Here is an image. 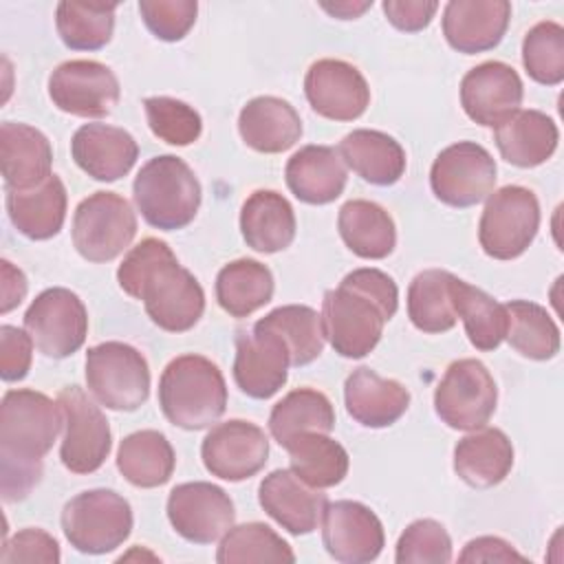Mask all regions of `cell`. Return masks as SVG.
Returning <instances> with one entry per match:
<instances>
[{
  "mask_svg": "<svg viewBox=\"0 0 564 564\" xmlns=\"http://www.w3.org/2000/svg\"><path fill=\"white\" fill-rule=\"evenodd\" d=\"M64 427L62 405L46 394L18 388L0 403V491L4 502L24 500L42 480V458Z\"/></svg>",
  "mask_w": 564,
  "mask_h": 564,
  "instance_id": "obj_1",
  "label": "cell"
},
{
  "mask_svg": "<svg viewBox=\"0 0 564 564\" xmlns=\"http://www.w3.org/2000/svg\"><path fill=\"white\" fill-rule=\"evenodd\" d=\"M117 282L130 297L141 300L148 317L167 333H185L203 317L200 282L159 238H145L126 253L117 269Z\"/></svg>",
  "mask_w": 564,
  "mask_h": 564,
  "instance_id": "obj_2",
  "label": "cell"
},
{
  "mask_svg": "<svg viewBox=\"0 0 564 564\" xmlns=\"http://www.w3.org/2000/svg\"><path fill=\"white\" fill-rule=\"evenodd\" d=\"M399 289L394 280L372 267L355 269L337 289L324 293L322 324L333 350L346 359L366 357L394 317Z\"/></svg>",
  "mask_w": 564,
  "mask_h": 564,
  "instance_id": "obj_3",
  "label": "cell"
},
{
  "mask_svg": "<svg viewBox=\"0 0 564 564\" xmlns=\"http://www.w3.org/2000/svg\"><path fill=\"white\" fill-rule=\"evenodd\" d=\"M163 416L181 430H205L227 410V383L220 368L203 355L174 357L159 379Z\"/></svg>",
  "mask_w": 564,
  "mask_h": 564,
  "instance_id": "obj_4",
  "label": "cell"
},
{
  "mask_svg": "<svg viewBox=\"0 0 564 564\" xmlns=\"http://www.w3.org/2000/svg\"><path fill=\"white\" fill-rule=\"evenodd\" d=\"M132 196L150 227L174 231L196 218L203 189L196 174L181 156L161 154L139 170L132 183Z\"/></svg>",
  "mask_w": 564,
  "mask_h": 564,
  "instance_id": "obj_5",
  "label": "cell"
},
{
  "mask_svg": "<svg viewBox=\"0 0 564 564\" xmlns=\"http://www.w3.org/2000/svg\"><path fill=\"white\" fill-rule=\"evenodd\" d=\"M62 531L79 553H110L132 533V507L112 489L82 491L64 505Z\"/></svg>",
  "mask_w": 564,
  "mask_h": 564,
  "instance_id": "obj_6",
  "label": "cell"
},
{
  "mask_svg": "<svg viewBox=\"0 0 564 564\" xmlns=\"http://www.w3.org/2000/svg\"><path fill=\"white\" fill-rule=\"evenodd\" d=\"M86 383L108 410L132 412L148 401L150 368L134 346L104 341L86 352Z\"/></svg>",
  "mask_w": 564,
  "mask_h": 564,
  "instance_id": "obj_7",
  "label": "cell"
},
{
  "mask_svg": "<svg viewBox=\"0 0 564 564\" xmlns=\"http://www.w3.org/2000/svg\"><path fill=\"white\" fill-rule=\"evenodd\" d=\"M540 203L522 185H505L487 196L478 223V242L489 258L513 260L535 240Z\"/></svg>",
  "mask_w": 564,
  "mask_h": 564,
  "instance_id": "obj_8",
  "label": "cell"
},
{
  "mask_svg": "<svg viewBox=\"0 0 564 564\" xmlns=\"http://www.w3.org/2000/svg\"><path fill=\"white\" fill-rule=\"evenodd\" d=\"M73 245L88 262H110L121 256L137 236L132 205L115 192H95L73 214Z\"/></svg>",
  "mask_w": 564,
  "mask_h": 564,
  "instance_id": "obj_9",
  "label": "cell"
},
{
  "mask_svg": "<svg viewBox=\"0 0 564 564\" xmlns=\"http://www.w3.org/2000/svg\"><path fill=\"white\" fill-rule=\"evenodd\" d=\"M498 388L478 359L452 361L434 390V410L452 430H478L494 416Z\"/></svg>",
  "mask_w": 564,
  "mask_h": 564,
  "instance_id": "obj_10",
  "label": "cell"
},
{
  "mask_svg": "<svg viewBox=\"0 0 564 564\" xmlns=\"http://www.w3.org/2000/svg\"><path fill=\"white\" fill-rule=\"evenodd\" d=\"M24 328L42 355L64 359L84 346L88 311L77 293L53 286L31 302L24 313Z\"/></svg>",
  "mask_w": 564,
  "mask_h": 564,
  "instance_id": "obj_11",
  "label": "cell"
},
{
  "mask_svg": "<svg viewBox=\"0 0 564 564\" xmlns=\"http://www.w3.org/2000/svg\"><path fill=\"white\" fill-rule=\"evenodd\" d=\"M57 403L64 412V438L59 445L62 465L73 474L97 471L112 447L108 419L79 386H66L57 394Z\"/></svg>",
  "mask_w": 564,
  "mask_h": 564,
  "instance_id": "obj_12",
  "label": "cell"
},
{
  "mask_svg": "<svg viewBox=\"0 0 564 564\" xmlns=\"http://www.w3.org/2000/svg\"><path fill=\"white\" fill-rule=\"evenodd\" d=\"M494 156L474 141H458L438 152L430 170L434 196L449 207H471L485 200L496 185Z\"/></svg>",
  "mask_w": 564,
  "mask_h": 564,
  "instance_id": "obj_13",
  "label": "cell"
},
{
  "mask_svg": "<svg viewBox=\"0 0 564 564\" xmlns=\"http://www.w3.org/2000/svg\"><path fill=\"white\" fill-rule=\"evenodd\" d=\"M121 95L117 75L95 59H68L48 77V97L62 112L99 119L112 112Z\"/></svg>",
  "mask_w": 564,
  "mask_h": 564,
  "instance_id": "obj_14",
  "label": "cell"
},
{
  "mask_svg": "<svg viewBox=\"0 0 564 564\" xmlns=\"http://www.w3.org/2000/svg\"><path fill=\"white\" fill-rule=\"evenodd\" d=\"M165 511L172 529L194 544L216 542L236 520L229 494L207 480L176 485L167 496Z\"/></svg>",
  "mask_w": 564,
  "mask_h": 564,
  "instance_id": "obj_15",
  "label": "cell"
},
{
  "mask_svg": "<svg viewBox=\"0 0 564 564\" xmlns=\"http://www.w3.org/2000/svg\"><path fill=\"white\" fill-rule=\"evenodd\" d=\"M200 458L212 476L240 482L267 465L269 438L256 423L229 419L207 432L200 445Z\"/></svg>",
  "mask_w": 564,
  "mask_h": 564,
  "instance_id": "obj_16",
  "label": "cell"
},
{
  "mask_svg": "<svg viewBox=\"0 0 564 564\" xmlns=\"http://www.w3.org/2000/svg\"><path fill=\"white\" fill-rule=\"evenodd\" d=\"M326 553L341 564H366L379 557L386 535L377 513L357 500L328 502L322 516Z\"/></svg>",
  "mask_w": 564,
  "mask_h": 564,
  "instance_id": "obj_17",
  "label": "cell"
},
{
  "mask_svg": "<svg viewBox=\"0 0 564 564\" xmlns=\"http://www.w3.org/2000/svg\"><path fill=\"white\" fill-rule=\"evenodd\" d=\"M311 108L330 121L359 119L370 104V88L361 70L344 59H317L304 77Z\"/></svg>",
  "mask_w": 564,
  "mask_h": 564,
  "instance_id": "obj_18",
  "label": "cell"
},
{
  "mask_svg": "<svg viewBox=\"0 0 564 564\" xmlns=\"http://www.w3.org/2000/svg\"><path fill=\"white\" fill-rule=\"evenodd\" d=\"M522 79L513 66L489 59L460 79V106L465 115L485 128H498L522 104Z\"/></svg>",
  "mask_w": 564,
  "mask_h": 564,
  "instance_id": "obj_19",
  "label": "cell"
},
{
  "mask_svg": "<svg viewBox=\"0 0 564 564\" xmlns=\"http://www.w3.org/2000/svg\"><path fill=\"white\" fill-rule=\"evenodd\" d=\"M291 355L284 341L253 324L236 337L234 381L251 399L273 397L289 379Z\"/></svg>",
  "mask_w": 564,
  "mask_h": 564,
  "instance_id": "obj_20",
  "label": "cell"
},
{
  "mask_svg": "<svg viewBox=\"0 0 564 564\" xmlns=\"http://www.w3.org/2000/svg\"><path fill=\"white\" fill-rule=\"evenodd\" d=\"M258 502L291 535H306L322 522L328 498L291 469H273L258 487Z\"/></svg>",
  "mask_w": 564,
  "mask_h": 564,
  "instance_id": "obj_21",
  "label": "cell"
},
{
  "mask_svg": "<svg viewBox=\"0 0 564 564\" xmlns=\"http://www.w3.org/2000/svg\"><path fill=\"white\" fill-rule=\"evenodd\" d=\"M509 18L507 0H452L443 9V35L458 53H485L500 44Z\"/></svg>",
  "mask_w": 564,
  "mask_h": 564,
  "instance_id": "obj_22",
  "label": "cell"
},
{
  "mask_svg": "<svg viewBox=\"0 0 564 564\" xmlns=\"http://www.w3.org/2000/svg\"><path fill=\"white\" fill-rule=\"evenodd\" d=\"M70 154L77 167L88 176L112 183L132 170L139 156V145L123 128L108 123H84L70 139Z\"/></svg>",
  "mask_w": 564,
  "mask_h": 564,
  "instance_id": "obj_23",
  "label": "cell"
},
{
  "mask_svg": "<svg viewBox=\"0 0 564 564\" xmlns=\"http://www.w3.org/2000/svg\"><path fill=\"white\" fill-rule=\"evenodd\" d=\"M344 403L359 425L377 430L397 423L405 414L410 392L397 379H386L372 368L361 366L346 377Z\"/></svg>",
  "mask_w": 564,
  "mask_h": 564,
  "instance_id": "obj_24",
  "label": "cell"
},
{
  "mask_svg": "<svg viewBox=\"0 0 564 564\" xmlns=\"http://www.w3.org/2000/svg\"><path fill=\"white\" fill-rule=\"evenodd\" d=\"M286 187L306 205H328L341 196L348 174L339 152L330 145H304L284 167Z\"/></svg>",
  "mask_w": 564,
  "mask_h": 564,
  "instance_id": "obj_25",
  "label": "cell"
},
{
  "mask_svg": "<svg viewBox=\"0 0 564 564\" xmlns=\"http://www.w3.org/2000/svg\"><path fill=\"white\" fill-rule=\"evenodd\" d=\"M238 132L251 150L280 154L300 141L302 119L286 99L260 95L242 106L238 115Z\"/></svg>",
  "mask_w": 564,
  "mask_h": 564,
  "instance_id": "obj_26",
  "label": "cell"
},
{
  "mask_svg": "<svg viewBox=\"0 0 564 564\" xmlns=\"http://www.w3.org/2000/svg\"><path fill=\"white\" fill-rule=\"evenodd\" d=\"M53 148L33 126L4 121L0 126V165L9 189H29L51 176Z\"/></svg>",
  "mask_w": 564,
  "mask_h": 564,
  "instance_id": "obj_27",
  "label": "cell"
},
{
  "mask_svg": "<svg viewBox=\"0 0 564 564\" xmlns=\"http://www.w3.org/2000/svg\"><path fill=\"white\" fill-rule=\"evenodd\" d=\"M66 187L57 174L29 189L7 187V214L11 225L29 240H48L59 234L66 218Z\"/></svg>",
  "mask_w": 564,
  "mask_h": 564,
  "instance_id": "obj_28",
  "label": "cell"
},
{
  "mask_svg": "<svg viewBox=\"0 0 564 564\" xmlns=\"http://www.w3.org/2000/svg\"><path fill=\"white\" fill-rule=\"evenodd\" d=\"M500 156L516 167H538L557 150L560 132L542 110H516L494 130Z\"/></svg>",
  "mask_w": 564,
  "mask_h": 564,
  "instance_id": "obj_29",
  "label": "cell"
},
{
  "mask_svg": "<svg viewBox=\"0 0 564 564\" xmlns=\"http://www.w3.org/2000/svg\"><path fill=\"white\" fill-rule=\"evenodd\" d=\"M513 467V445L498 427H478L454 447L456 476L476 489L500 485Z\"/></svg>",
  "mask_w": 564,
  "mask_h": 564,
  "instance_id": "obj_30",
  "label": "cell"
},
{
  "mask_svg": "<svg viewBox=\"0 0 564 564\" xmlns=\"http://www.w3.org/2000/svg\"><path fill=\"white\" fill-rule=\"evenodd\" d=\"M337 152L344 165L372 185H394L405 172V150L381 130H352L339 141Z\"/></svg>",
  "mask_w": 564,
  "mask_h": 564,
  "instance_id": "obj_31",
  "label": "cell"
},
{
  "mask_svg": "<svg viewBox=\"0 0 564 564\" xmlns=\"http://www.w3.org/2000/svg\"><path fill=\"white\" fill-rule=\"evenodd\" d=\"M295 212L291 203L273 189H256L240 209V234L253 251L278 253L295 238Z\"/></svg>",
  "mask_w": 564,
  "mask_h": 564,
  "instance_id": "obj_32",
  "label": "cell"
},
{
  "mask_svg": "<svg viewBox=\"0 0 564 564\" xmlns=\"http://www.w3.org/2000/svg\"><path fill=\"white\" fill-rule=\"evenodd\" d=\"M337 229L344 245L364 260H383L397 245L392 216L372 200L355 198L344 203L337 214Z\"/></svg>",
  "mask_w": 564,
  "mask_h": 564,
  "instance_id": "obj_33",
  "label": "cell"
},
{
  "mask_svg": "<svg viewBox=\"0 0 564 564\" xmlns=\"http://www.w3.org/2000/svg\"><path fill=\"white\" fill-rule=\"evenodd\" d=\"M174 467L176 454L159 430H139L119 443L117 469L134 487H161L172 478Z\"/></svg>",
  "mask_w": 564,
  "mask_h": 564,
  "instance_id": "obj_34",
  "label": "cell"
},
{
  "mask_svg": "<svg viewBox=\"0 0 564 564\" xmlns=\"http://www.w3.org/2000/svg\"><path fill=\"white\" fill-rule=\"evenodd\" d=\"M449 297L456 317L463 319L469 344L482 352L496 350L507 335L505 304L456 275L449 280Z\"/></svg>",
  "mask_w": 564,
  "mask_h": 564,
  "instance_id": "obj_35",
  "label": "cell"
},
{
  "mask_svg": "<svg viewBox=\"0 0 564 564\" xmlns=\"http://www.w3.org/2000/svg\"><path fill=\"white\" fill-rule=\"evenodd\" d=\"M216 300L231 317H249L273 297V275L267 264L240 258L225 264L216 275Z\"/></svg>",
  "mask_w": 564,
  "mask_h": 564,
  "instance_id": "obj_36",
  "label": "cell"
},
{
  "mask_svg": "<svg viewBox=\"0 0 564 564\" xmlns=\"http://www.w3.org/2000/svg\"><path fill=\"white\" fill-rule=\"evenodd\" d=\"M284 449L291 456V471L315 489L335 487L348 474V452L328 434L302 432Z\"/></svg>",
  "mask_w": 564,
  "mask_h": 564,
  "instance_id": "obj_37",
  "label": "cell"
},
{
  "mask_svg": "<svg viewBox=\"0 0 564 564\" xmlns=\"http://www.w3.org/2000/svg\"><path fill=\"white\" fill-rule=\"evenodd\" d=\"M335 410L330 399L313 388H297L284 394L269 414V432L278 445H286L302 432L330 434Z\"/></svg>",
  "mask_w": 564,
  "mask_h": 564,
  "instance_id": "obj_38",
  "label": "cell"
},
{
  "mask_svg": "<svg viewBox=\"0 0 564 564\" xmlns=\"http://www.w3.org/2000/svg\"><path fill=\"white\" fill-rule=\"evenodd\" d=\"M256 326L271 330L284 341L291 355V366L295 368L315 361L324 350L326 335H324L322 315L311 306H304V304L278 306L271 313H267L262 319H258Z\"/></svg>",
  "mask_w": 564,
  "mask_h": 564,
  "instance_id": "obj_39",
  "label": "cell"
},
{
  "mask_svg": "<svg viewBox=\"0 0 564 564\" xmlns=\"http://www.w3.org/2000/svg\"><path fill=\"white\" fill-rule=\"evenodd\" d=\"M509 346L527 359L546 361L560 352V328L551 313L529 300H511L505 304Z\"/></svg>",
  "mask_w": 564,
  "mask_h": 564,
  "instance_id": "obj_40",
  "label": "cell"
},
{
  "mask_svg": "<svg viewBox=\"0 0 564 564\" xmlns=\"http://www.w3.org/2000/svg\"><path fill=\"white\" fill-rule=\"evenodd\" d=\"M452 273L443 269H425L414 275L408 286V317L414 328L436 335L447 333L456 324L449 297Z\"/></svg>",
  "mask_w": 564,
  "mask_h": 564,
  "instance_id": "obj_41",
  "label": "cell"
},
{
  "mask_svg": "<svg viewBox=\"0 0 564 564\" xmlns=\"http://www.w3.org/2000/svg\"><path fill=\"white\" fill-rule=\"evenodd\" d=\"M117 4L59 2L55 9L57 35L70 51H99L115 31Z\"/></svg>",
  "mask_w": 564,
  "mask_h": 564,
  "instance_id": "obj_42",
  "label": "cell"
},
{
  "mask_svg": "<svg viewBox=\"0 0 564 564\" xmlns=\"http://www.w3.org/2000/svg\"><path fill=\"white\" fill-rule=\"evenodd\" d=\"M216 562H295L293 549L264 522L231 527L216 551Z\"/></svg>",
  "mask_w": 564,
  "mask_h": 564,
  "instance_id": "obj_43",
  "label": "cell"
},
{
  "mask_svg": "<svg viewBox=\"0 0 564 564\" xmlns=\"http://www.w3.org/2000/svg\"><path fill=\"white\" fill-rule=\"evenodd\" d=\"M522 64L529 77L542 86L564 79V29L553 20L538 22L522 40Z\"/></svg>",
  "mask_w": 564,
  "mask_h": 564,
  "instance_id": "obj_44",
  "label": "cell"
},
{
  "mask_svg": "<svg viewBox=\"0 0 564 564\" xmlns=\"http://www.w3.org/2000/svg\"><path fill=\"white\" fill-rule=\"evenodd\" d=\"M148 126L154 137L170 145H189L203 132L200 115L185 101L174 97H148L143 101Z\"/></svg>",
  "mask_w": 564,
  "mask_h": 564,
  "instance_id": "obj_45",
  "label": "cell"
},
{
  "mask_svg": "<svg viewBox=\"0 0 564 564\" xmlns=\"http://www.w3.org/2000/svg\"><path fill=\"white\" fill-rule=\"evenodd\" d=\"M394 560L397 564H447L452 562V538L432 518L414 520L399 535Z\"/></svg>",
  "mask_w": 564,
  "mask_h": 564,
  "instance_id": "obj_46",
  "label": "cell"
},
{
  "mask_svg": "<svg viewBox=\"0 0 564 564\" xmlns=\"http://www.w3.org/2000/svg\"><path fill=\"white\" fill-rule=\"evenodd\" d=\"M139 13L148 31L163 42L183 40L196 22V0H141Z\"/></svg>",
  "mask_w": 564,
  "mask_h": 564,
  "instance_id": "obj_47",
  "label": "cell"
},
{
  "mask_svg": "<svg viewBox=\"0 0 564 564\" xmlns=\"http://www.w3.org/2000/svg\"><path fill=\"white\" fill-rule=\"evenodd\" d=\"M59 544L57 540L42 531V529H22L11 540L4 542L0 560L11 562H44L57 564L59 562Z\"/></svg>",
  "mask_w": 564,
  "mask_h": 564,
  "instance_id": "obj_48",
  "label": "cell"
},
{
  "mask_svg": "<svg viewBox=\"0 0 564 564\" xmlns=\"http://www.w3.org/2000/svg\"><path fill=\"white\" fill-rule=\"evenodd\" d=\"M33 359V339L18 326H0V377L4 381H20L29 375Z\"/></svg>",
  "mask_w": 564,
  "mask_h": 564,
  "instance_id": "obj_49",
  "label": "cell"
},
{
  "mask_svg": "<svg viewBox=\"0 0 564 564\" xmlns=\"http://www.w3.org/2000/svg\"><path fill=\"white\" fill-rule=\"evenodd\" d=\"M438 9V2L432 0H386L383 2V13L388 22L405 33H416L423 31L434 13Z\"/></svg>",
  "mask_w": 564,
  "mask_h": 564,
  "instance_id": "obj_50",
  "label": "cell"
},
{
  "mask_svg": "<svg viewBox=\"0 0 564 564\" xmlns=\"http://www.w3.org/2000/svg\"><path fill=\"white\" fill-rule=\"evenodd\" d=\"M527 562L522 553H518L509 542L494 535H482L469 540L458 555V562Z\"/></svg>",
  "mask_w": 564,
  "mask_h": 564,
  "instance_id": "obj_51",
  "label": "cell"
},
{
  "mask_svg": "<svg viewBox=\"0 0 564 564\" xmlns=\"http://www.w3.org/2000/svg\"><path fill=\"white\" fill-rule=\"evenodd\" d=\"M2 313H9L13 306H18L26 295V278L20 269H15L9 260H2Z\"/></svg>",
  "mask_w": 564,
  "mask_h": 564,
  "instance_id": "obj_52",
  "label": "cell"
},
{
  "mask_svg": "<svg viewBox=\"0 0 564 564\" xmlns=\"http://www.w3.org/2000/svg\"><path fill=\"white\" fill-rule=\"evenodd\" d=\"M372 2H361V4H355V2H335V4H328V2H322V9L328 11L330 15L339 18V20H352L357 15H361L366 9H370Z\"/></svg>",
  "mask_w": 564,
  "mask_h": 564,
  "instance_id": "obj_53",
  "label": "cell"
}]
</instances>
